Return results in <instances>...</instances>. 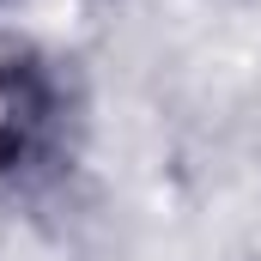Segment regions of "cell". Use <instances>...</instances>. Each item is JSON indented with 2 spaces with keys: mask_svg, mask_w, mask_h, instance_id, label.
I'll use <instances>...</instances> for the list:
<instances>
[{
  "mask_svg": "<svg viewBox=\"0 0 261 261\" xmlns=\"http://www.w3.org/2000/svg\"><path fill=\"white\" fill-rule=\"evenodd\" d=\"M37 110H43V103L31 97V85L6 73V79H0V158L24 146V134L37 128Z\"/></svg>",
  "mask_w": 261,
  "mask_h": 261,
  "instance_id": "obj_1",
  "label": "cell"
}]
</instances>
